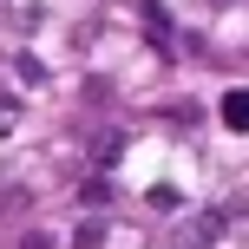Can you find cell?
Masks as SVG:
<instances>
[{"label":"cell","mask_w":249,"mask_h":249,"mask_svg":"<svg viewBox=\"0 0 249 249\" xmlns=\"http://www.w3.org/2000/svg\"><path fill=\"white\" fill-rule=\"evenodd\" d=\"M223 124H230V131H249V86H236L223 99Z\"/></svg>","instance_id":"6da1fadb"},{"label":"cell","mask_w":249,"mask_h":249,"mask_svg":"<svg viewBox=\"0 0 249 249\" xmlns=\"http://www.w3.org/2000/svg\"><path fill=\"white\" fill-rule=\"evenodd\" d=\"M171 249H210V230H177Z\"/></svg>","instance_id":"7a4b0ae2"},{"label":"cell","mask_w":249,"mask_h":249,"mask_svg":"<svg viewBox=\"0 0 249 249\" xmlns=\"http://www.w3.org/2000/svg\"><path fill=\"white\" fill-rule=\"evenodd\" d=\"M118 144H124V138H118V131H105L99 144H92V158H99V164H112V158H118Z\"/></svg>","instance_id":"3957f363"},{"label":"cell","mask_w":249,"mask_h":249,"mask_svg":"<svg viewBox=\"0 0 249 249\" xmlns=\"http://www.w3.org/2000/svg\"><path fill=\"white\" fill-rule=\"evenodd\" d=\"M99 243H105V230H99V223H79V236H72V249H99Z\"/></svg>","instance_id":"277c9868"},{"label":"cell","mask_w":249,"mask_h":249,"mask_svg":"<svg viewBox=\"0 0 249 249\" xmlns=\"http://www.w3.org/2000/svg\"><path fill=\"white\" fill-rule=\"evenodd\" d=\"M20 249H59V243H53L46 230H26V236H20Z\"/></svg>","instance_id":"5b68a950"}]
</instances>
